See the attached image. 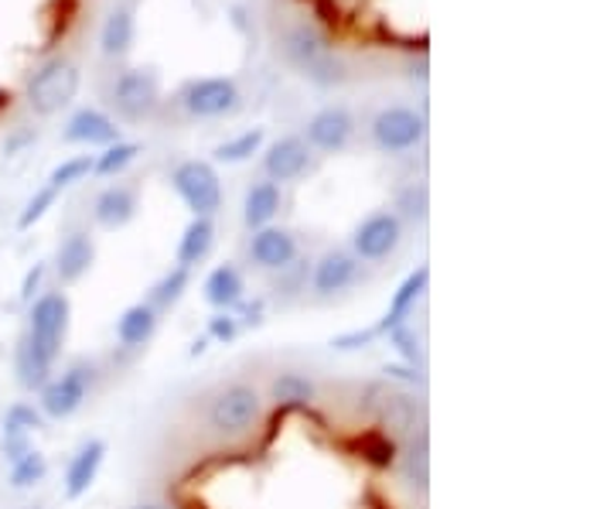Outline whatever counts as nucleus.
Instances as JSON below:
<instances>
[{"instance_id":"c9c22d12","label":"nucleus","mask_w":614,"mask_h":509,"mask_svg":"<svg viewBox=\"0 0 614 509\" xmlns=\"http://www.w3.org/2000/svg\"><path fill=\"white\" fill-rule=\"evenodd\" d=\"M389 345L399 352V356H403L409 366H420V360H424V349H420L417 329L409 325V322H403V325H396V329L389 332Z\"/></svg>"},{"instance_id":"4be33fe9","label":"nucleus","mask_w":614,"mask_h":509,"mask_svg":"<svg viewBox=\"0 0 614 509\" xmlns=\"http://www.w3.org/2000/svg\"><path fill=\"white\" fill-rule=\"evenodd\" d=\"M157 332V311L141 301V304H131L123 315L116 319V342L123 349H144Z\"/></svg>"},{"instance_id":"c756f323","label":"nucleus","mask_w":614,"mask_h":509,"mask_svg":"<svg viewBox=\"0 0 614 509\" xmlns=\"http://www.w3.org/2000/svg\"><path fill=\"white\" fill-rule=\"evenodd\" d=\"M45 476H49V458L41 455L38 448H28L21 458L11 461L8 482H11L14 489H34L38 482H45Z\"/></svg>"},{"instance_id":"a18cd8bd","label":"nucleus","mask_w":614,"mask_h":509,"mask_svg":"<svg viewBox=\"0 0 614 509\" xmlns=\"http://www.w3.org/2000/svg\"><path fill=\"white\" fill-rule=\"evenodd\" d=\"M8 100H11L8 93H0V110H4V106H8Z\"/></svg>"},{"instance_id":"c85d7f7f","label":"nucleus","mask_w":614,"mask_h":509,"mask_svg":"<svg viewBox=\"0 0 614 509\" xmlns=\"http://www.w3.org/2000/svg\"><path fill=\"white\" fill-rule=\"evenodd\" d=\"M14 373H18V383L24 386V389H41L49 380H52V366L49 363H41L34 352H31V345L24 342V335H21V342H18V349H14Z\"/></svg>"},{"instance_id":"bb28decb","label":"nucleus","mask_w":614,"mask_h":509,"mask_svg":"<svg viewBox=\"0 0 614 509\" xmlns=\"http://www.w3.org/2000/svg\"><path fill=\"white\" fill-rule=\"evenodd\" d=\"M188 284H191V270H185V267H171L168 273H164V278L150 288V294H147V304L157 311H168V308H175L181 298H185V291H188Z\"/></svg>"},{"instance_id":"7c9ffc66","label":"nucleus","mask_w":614,"mask_h":509,"mask_svg":"<svg viewBox=\"0 0 614 509\" xmlns=\"http://www.w3.org/2000/svg\"><path fill=\"white\" fill-rule=\"evenodd\" d=\"M263 147V127H253V131H246L232 141H222L216 147V162L222 165H242V162H250L253 154H260Z\"/></svg>"},{"instance_id":"f03ea898","label":"nucleus","mask_w":614,"mask_h":509,"mask_svg":"<svg viewBox=\"0 0 614 509\" xmlns=\"http://www.w3.org/2000/svg\"><path fill=\"white\" fill-rule=\"evenodd\" d=\"M79 83H82V75H79V65L75 62H69V59H49L28 80L24 100H28V106L34 113L52 116V113H62L75 100Z\"/></svg>"},{"instance_id":"412c9836","label":"nucleus","mask_w":614,"mask_h":509,"mask_svg":"<svg viewBox=\"0 0 614 509\" xmlns=\"http://www.w3.org/2000/svg\"><path fill=\"white\" fill-rule=\"evenodd\" d=\"M242 298H246V281H242L239 267L219 263L209 278H205V301L216 311H232L236 304H242Z\"/></svg>"},{"instance_id":"20e7f679","label":"nucleus","mask_w":614,"mask_h":509,"mask_svg":"<svg viewBox=\"0 0 614 509\" xmlns=\"http://www.w3.org/2000/svg\"><path fill=\"white\" fill-rule=\"evenodd\" d=\"M362 411L373 414L386 435L389 430L393 435H414L420 420V404L393 383H368L362 394Z\"/></svg>"},{"instance_id":"4468645a","label":"nucleus","mask_w":614,"mask_h":509,"mask_svg":"<svg viewBox=\"0 0 614 509\" xmlns=\"http://www.w3.org/2000/svg\"><path fill=\"white\" fill-rule=\"evenodd\" d=\"M352 131H355V121L345 106H324L308 121V147L335 154L352 141Z\"/></svg>"},{"instance_id":"9d476101","label":"nucleus","mask_w":614,"mask_h":509,"mask_svg":"<svg viewBox=\"0 0 614 509\" xmlns=\"http://www.w3.org/2000/svg\"><path fill=\"white\" fill-rule=\"evenodd\" d=\"M160 100V80L150 69H127L113 86V106L127 121H144Z\"/></svg>"},{"instance_id":"c03bdc74","label":"nucleus","mask_w":614,"mask_h":509,"mask_svg":"<svg viewBox=\"0 0 614 509\" xmlns=\"http://www.w3.org/2000/svg\"><path fill=\"white\" fill-rule=\"evenodd\" d=\"M134 509H171V506H160V502H141V506H134Z\"/></svg>"},{"instance_id":"5701e85b","label":"nucleus","mask_w":614,"mask_h":509,"mask_svg":"<svg viewBox=\"0 0 614 509\" xmlns=\"http://www.w3.org/2000/svg\"><path fill=\"white\" fill-rule=\"evenodd\" d=\"M212 247H216V222L195 216V219L185 226L181 240H178V267L191 270L195 263H201L205 257L212 253Z\"/></svg>"},{"instance_id":"f8f14e48","label":"nucleus","mask_w":614,"mask_h":509,"mask_svg":"<svg viewBox=\"0 0 614 509\" xmlns=\"http://www.w3.org/2000/svg\"><path fill=\"white\" fill-rule=\"evenodd\" d=\"M263 168L270 175V181H298L308 175L311 168V147L301 137H280L270 144V150L263 154Z\"/></svg>"},{"instance_id":"423d86ee","label":"nucleus","mask_w":614,"mask_h":509,"mask_svg":"<svg viewBox=\"0 0 614 509\" xmlns=\"http://www.w3.org/2000/svg\"><path fill=\"white\" fill-rule=\"evenodd\" d=\"M90 389H93V370L90 366H69L62 376H52L45 386L38 389V411L45 417H52V420H65L82 404H86Z\"/></svg>"},{"instance_id":"473e14b6","label":"nucleus","mask_w":614,"mask_h":509,"mask_svg":"<svg viewBox=\"0 0 614 509\" xmlns=\"http://www.w3.org/2000/svg\"><path fill=\"white\" fill-rule=\"evenodd\" d=\"M86 175H93V158H90V154H79V158H65L59 168H52L45 185H52L55 191H65L69 185L82 181Z\"/></svg>"},{"instance_id":"39448f33","label":"nucleus","mask_w":614,"mask_h":509,"mask_svg":"<svg viewBox=\"0 0 614 509\" xmlns=\"http://www.w3.org/2000/svg\"><path fill=\"white\" fill-rule=\"evenodd\" d=\"M260 394L253 386L246 383H232L226 389H219L212 407H209V424L212 430H219V435L226 438H236V435H246L257 420H260Z\"/></svg>"},{"instance_id":"a878e982","label":"nucleus","mask_w":614,"mask_h":509,"mask_svg":"<svg viewBox=\"0 0 614 509\" xmlns=\"http://www.w3.org/2000/svg\"><path fill=\"white\" fill-rule=\"evenodd\" d=\"M134 34H137V21H134V11L131 8L110 11L106 14V24H103V34H100L103 55H110V59L127 55L131 45H134Z\"/></svg>"},{"instance_id":"aec40b11","label":"nucleus","mask_w":614,"mask_h":509,"mask_svg":"<svg viewBox=\"0 0 614 509\" xmlns=\"http://www.w3.org/2000/svg\"><path fill=\"white\" fill-rule=\"evenodd\" d=\"M137 216V191L131 185H110L96 195L93 219L103 229H123Z\"/></svg>"},{"instance_id":"2eb2a0df","label":"nucleus","mask_w":614,"mask_h":509,"mask_svg":"<svg viewBox=\"0 0 614 509\" xmlns=\"http://www.w3.org/2000/svg\"><path fill=\"white\" fill-rule=\"evenodd\" d=\"M96 263V243L86 229H75L59 243L55 250V278L62 284H75L90 273V267Z\"/></svg>"},{"instance_id":"a19ab883","label":"nucleus","mask_w":614,"mask_h":509,"mask_svg":"<svg viewBox=\"0 0 614 509\" xmlns=\"http://www.w3.org/2000/svg\"><path fill=\"white\" fill-rule=\"evenodd\" d=\"M383 373H386V380L393 383V380H399V383H406V386H424V376L417 373V366H383Z\"/></svg>"},{"instance_id":"9b49d317","label":"nucleus","mask_w":614,"mask_h":509,"mask_svg":"<svg viewBox=\"0 0 614 509\" xmlns=\"http://www.w3.org/2000/svg\"><path fill=\"white\" fill-rule=\"evenodd\" d=\"M185 110L191 116H201V121H212V116H226L239 106V90L232 80H222V75H216V80H195L188 83L185 90Z\"/></svg>"},{"instance_id":"37998d69","label":"nucleus","mask_w":614,"mask_h":509,"mask_svg":"<svg viewBox=\"0 0 614 509\" xmlns=\"http://www.w3.org/2000/svg\"><path fill=\"white\" fill-rule=\"evenodd\" d=\"M239 311H242V315H246V322H250V325H257L260 322V315H263V304L257 301V304H236Z\"/></svg>"},{"instance_id":"6e6552de","label":"nucleus","mask_w":614,"mask_h":509,"mask_svg":"<svg viewBox=\"0 0 614 509\" xmlns=\"http://www.w3.org/2000/svg\"><path fill=\"white\" fill-rule=\"evenodd\" d=\"M403 243V222L396 212H373L365 216L352 232V257L365 263H379L393 257Z\"/></svg>"},{"instance_id":"dca6fc26","label":"nucleus","mask_w":614,"mask_h":509,"mask_svg":"<svg viewBox=\"0 0 614 509\" xmlns=\"http://www.w3.org/2000/svg\"><path fill=\"white\" fill-rule=\"evenodd\" d=\"M65 144H86V147H110L119 141V127L110 121L106 113L86 106V110H75L69 116V124L62 131Z\"/></svg>"},{"instance_id":"f3484780","label":"nucleus","mask_w":614,"mask_h":509,"mask_svg":"<svg viewBox=\"0 0 614 509\" xmlns=\"http://www.w3.org/2000/svg\"><path fill=\"white\" fill-rule=\"evenodd\" d=\"M355 278H358V260L345 250H327L311 270V288L321 298H332V294L352 288Z\"/></svg>"},{"instance_id":"e433bc0d","label":"nucleus","mask_w":614,"mask_h":509,"mask_svg":"<svg viewBox=\"0 0 614 509\" xmlns=\"http://www.w3.org/2000/svg\"><path fill=\"white\" fill-rule=\"evenodd\" d=\"M396 442L386 435V430H376V435H368L365 442H362V455L373 461V465H379V468H389L393 461H396Z\"/></svg>"},{"instance_id":"7ed1b4c3","label":"nucleus","mask_w":614,"mask_h":509,"mask_svg":"<svg viewBox=\"0 0 614 509\" xmlns=\"http://www.w3.org/2000/svg\"><path fill=\"white\" fill-rule=\"evenodd\" d=\"M171 185L181 195V202L188 206L191 216L212 219L222 209V181L209 162H198V158L181 162L171 175Z\"/></svg>"},{"instance_id":"ddd939ff","label":"nucleus","mask_w":614,"mask_h":509,"mask_svg":"<svg viewBox=\"0 0 614 509\" xmlns=\"http://www.w3.org/2000/svg\"><path fill=\"white\" fill-rule=\"evenodd\" d=\"M250 257H253V263L263 267V270H287V267H294V260H298V240H294V232H287V229H280V226L253 229Z\"/></svg>"},{"instance_id":"a211bd4d","label":"nucleus","mask_w":614,"mask_h":509,"mask_svg":"<svg viewBox=\"0 0 614 509\" xmlns=\"http://www.w3.org/2000/svg\"><path fill=\"white\" fill-rule=\"evenodd\" d=\"M103 458H106V442H100V438L86 442L72 455V461L65 468V499H82L93 489L100 468H103Z\"/></svg>"},{"instance_id":"79ce46f5","label":"nucleus","mask_w":614,"mask_h":509,"mask_svg":"<svg viewBox=\"0 0 614 509\" xmlns=\"http://www.w3.org/2000/svg\"><path fill=\"white\" fill-rule=\"evenodd\" d=\"M38 141V134H31V131H24V134H14L8 144H4V154H18L21 147H28V144H34Z\"/></svg>"},{"instance_id":"ea45409f","label":"nucleus","mask_w":614,"mask_h":509,"mask_svg":"<svg viewBox=\"0 0 614 509\" xmlns=\"http://www.w3.org/2000/svg\"><path fill=\"white\" fill-rule=\"evenodd\" d=\"M45 273H49V267L45 263H34L28 273H24V281H21V301H34L38 294H41V281H45Z\"/></svg>"},{"instance_id":"f704fd0d","label":"nucleus","mask_w":614,"mask_h":509,"mask_svg":"<svg viewBox=\"0 0 614 509\" xmlns=\"http://www.w3.org/2000/svg\"><path fill=\"white\" fill-rule=\"evenodd\" d=\"M45 427V414H41L34 404H11L8 414H4V430H21V435H31V430H41Z\"/></svg>"},{"instance_id":"cd10ccee","label":"nucleus","mask_w":614,"mask_h":509,"mask_svg":"<svg viewBox=\"0 0 614 509\" xmlns=\"http://www.w3.org/2000/svg\"><path fill=\"white\" fill-rule=\"evenodd\" d=\"M270 394L280 407H308L314 401V383L298 370H287L273 380Z\"/></svg>"},{"instance_id":"4c0bfd02","label":"nucleus","mask_w":614,"mask_h":509,"mask_svg":"<svg viewBox=\"0 0 614 509\" xmlns=\"http://www.w3.org/2000/svg\"><path fill=\"white\" fill-rule=\"evenodd\" d=\"M236 335H239V319L232 315V311H216V315L209 319V339L229 345V342H236Z\"/></svg>"},{"instance_id":"6ab92c4d","label":"nucleus","mask_w":614,"mask_h":509,"mask_svg":"<svg viewBox=\"0 0 614 509\" xmlns=\"http://www.w3.org/2000/svg\"><path fill=\"white\" fill-rule=\"evenodd\" d=\"M427 281H430V267H417L414 273H406V281L393 291V301H389V308H386L383 322L376 325L379 335H389L396 325H403L409 315H414L417 301H420L424 291H427Z\"/></svg>"},{"instance_id":"2f4dec72","label":"nucleus","mask_w":614,"mask_h":509,"mask_svg":"<svg viewBox=\"0 0 614 509\" xmlns=\"http://www.w3.org/2000/svg\"><path fill=\"white\" fill-rule=\"evenodd\" d=\"M137 154H141V144H134V141H116V144H110V147L100 154V158H93V175L113 178V175H119L127 165H134Z\"/></svg>"},{"instance_id":"58836bf2","label":"nucleus","mask_w":614,"mask_h":509,"mask_svg":"<svg viewBox=\"0 0 614 509\" xmlns=\"http://www.w3.org/2000/svg\"><path fill=\"white\" fill-rule=\"evenodd\" d=\"M376 339H379V329H376V325H373V329H352V332L335 335V339H332V349H339V352H355V349L373 345Z\"/></svg>"},{"instance_id":"b1692460","label":"nucleus","mask_w":614,"mask_h":509,"mask_svg":"<svg viewBox=\"0 0 614 509\" xmlns=\"http://www.w3.org/2000/svg\"><path fill=\"white\" fill-rule=\"evenodd\" d=\"M280 212V188L273 181H257L246 188L242 199V222L250 229H263L273 222V216Z\"/></svg>"},{"instance_id":"0eeeda50","label":"nucleus","mask_w":614,"mask_h":509,"mask_svg":"<svg viewBox=\"0 0 614 509\" xmlns=\"http://www.w3.org/2000/svg\"><path fill=\"white\" fill-rule=\"evenodd\" d=\"M283 49H287V59H291V62L308 75L311 83H318V86H332V83H339V80H342V65H339V59L332 55V49H327L314 31H308V28H294L291 34H287Z\"/></svg>"},{"instance_id":"f257e3e1","label":"nucleus","mask_w":614,"mask_h":509,"mask_svg":"<svg viewBox=\"0 0 614 509\" xmlns=\"http://www.w3.org/2000/svg\"><path fill=\"white\" fill-rule=\"evenodd\" d=\"M69 319H72V301L65 291H45L31 301L24 342L31 345L34 356L41 363H49L52 370L62 352V342L69 335Z\"/></svg>"},{"instance_id":"72a5a7b5","label":"nucleus","mask_w":614,"mask_h":509,"mask_svg":"<svg viewBox=\"0 0 614 509\" xmlns=\"http://www.w3.org/2000/svg\"><path fill=\"white\" fill-rule=\"evenodd\" d=\"M59 195H62V191H55L52 185H41V188L31 195V199H28V206L21 209V216H18V229H31L34 222L45 219V216H49V209L59 202Z\"/></svg>"},{"instance_id":"393cba45","label":"nucleus","mask_w":614,"mask_h":509,"mask_svg":"<svg viewBox=\"0 0 614 509\" xmlns=\"http://www.w3.org/2000/svg\"><path fill=\"white\" fill-rule=\"evenodd\" d=\"M399 476L409 489H420L427 492V482H430V445H427V435H414L403 448V458H399Z\"/></svg>"},{"instance_id":"1a4fd4ad","label":"nucleus","mask_w":614,"mask_h":509,"mask_svg":"<svg viewBox=\"0 0 614 509\" xmlns=\"http://www.w3.org/2000/svg\"><path fill=\"white\" fill-rule=\"evenodd\" d=\"M427 134V124L417 110L409 106H386L376 121H373V141L386 154H403L414 150Z\"/></svg>"}]
</instances>
